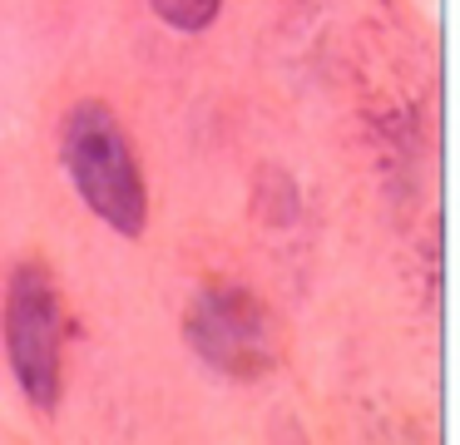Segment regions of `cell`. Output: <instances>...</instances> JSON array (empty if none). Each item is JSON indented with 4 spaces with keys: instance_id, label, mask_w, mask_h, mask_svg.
Listing matches in <instances>:
<instances>
[{
    "instance_id": "1",
    "label": "cell",
    "mask_w": 460,
    "mask_h": 445,
    "mask_svg": "<svg viewBox=\"0 0 460 445\" xmlns=\"http://www.w3.org/2000/svg\"><path fill=\"white\" fill-rule=\"evenodd\" d=\"M60 164H65V174H70L75 193L84 198V208H90L104 227H114V233H124V237L144 233L149 193H144L139 158H134L129 134L119 129V119H114L100 99H80V104L65 114Z\"/></svg>"
},
{
    "instance_id": "2",
    "label": "cell",
    "mask_w": 460,
    "mask_h": 445,
    "mask_svg": "<svg viewBox=\"0 0 460 445\" xmlns=\"http://www.w3.org/2000/svg\"><path fill=\"white\" fill-rule=\"evenodd\" d=\"M5 356L35 411L60 401V292L40 263H21L5 282Z\"/></svg>"
},
{
    "instance_id": "3",
    "label": "cell",
    "mask_w": 460,
    "mask_h": 445,
    "mask_svg": "<svg viewBox=\"0 0 460 445\" xmlns=\"http://www.w3.org/2000/svg\"><path fill=\"white\" fill-rule=\"evenodd\" d=\"M189 342L203 361L228 376H258L278 356V336L258 297L238 287H208L189 307Z\"/></svg>"
},
{
    "instance_id": "4",
    "label": "cell",
    "mask_w": 460,
    "mask_h": 445,
    "mask_svg": "<svg viewBox=\"0 0 460 445\" xmlns=\"http://www.w3.org/2000/svg\"><path fill=\"white\" fill-rule=\"evenodd\" d=\"M154 15L164 20V25L183 30V35H199V30L213 25V15H218L223 0H149Z\"/></svg>"
}]
</instances>
